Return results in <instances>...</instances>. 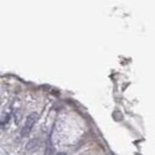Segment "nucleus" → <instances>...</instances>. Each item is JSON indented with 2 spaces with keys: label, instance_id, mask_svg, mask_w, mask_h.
<instances>
[{
  "label": "nucleus",
  "instance_id": "nucleus-1",
  "mask_svg": "<svg viewBox=\"0 0 155 155\" xmlns=\"http://www.w3.org/2000/svg\"><path fill=\"white\" fill-rule=\"evenodd\" d=\"M36 119H38V114H36L35 112H33V113H31L29 116L27 117L26 123H25V126H23V128H22L23 135H26V134H28V133H29V131L33 128V126H34V124H35Z\"/></svg>",
  "mask_w": 155,
  "mask_h": 155
},
{
  "label": "nucleus",
  "instance_id": "nucleus-2",
  "mask_svg": "<svg viewBox=\"0 0 155 155\" xmlns=\"http://www.w3.org/2000/svg\"><path fill=\"white\" fill-rule=\"evenodd\" d=\"M56 155H65L64 153H58V154H56Z\"/></svg>",
  "mask_w": 155,
  "mask_h": 155
}]
</instances>
